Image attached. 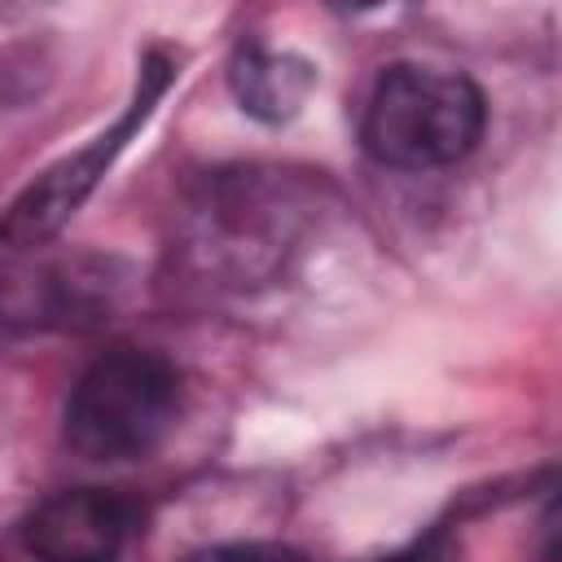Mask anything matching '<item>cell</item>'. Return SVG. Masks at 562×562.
Returning <instances> with one entry per match:
<instances>
[{
    "instance_id": "7",
    "label": "cell",
    "mask_w": 562,
    "mask_h": 562,
    "mask_svg": "<svg viewBox=\"0 0 562 562\" xmlns=\"http://www.w3.org/2000/svg\"><path fill=\"white\" fill-rule=\"evenodd\" d=\"M184 562H303L299 553L281 549V544H211V549H198L189 553Z\"/></svg>"
},
{
    "instance_id": "8",
    "label": "cell",
    "mask_w": 562,
    "mask_h": 562,
    "mask_svg": "<svg viewBox=\"0 0 562 562\" xmlns=\"http://www.w3.org/2000/svg\"><path fill=\"white\" fill-rule=\"evenodd\" d=\"M378 562H457V544L443 531H435V536H426V540H417L391 558H378Z\"/></svg>"
},
{
    "instance_id": "4",
    "label": "cell",
    "mask_w": 562,
    "mask_h": 562,
    "mask_svg": "<svg viewBox=\"0 0 562 562\" xmlns=\"http://www.w3.org/2000/svg\"><path fill=\"white\" fill-rule=\"evenodd\" d=\"M193 255L237 281L272 268L290 241L294 215L285 193L263 180H220L193 206Z\"/></svg>"
},
{
    "instance_id": "6",
    "label": "cell",
    "mask_w": 562,
    "mask_h": 562,
    "mask_svg": "<svg viewBox=\"0 0 562 562\" xmlns=\"http://www.w3.org/2000/svg\"><path fill=\"white\" fill-rule=\"evenodd\" d=\"M228 88L237 105L259 119V123H290L312 88H316V66L290 48H268V44H241L228 61Z\"/></svg>"
},
{
    "instance_id": "3",
    "label": "cell",
    "mask_w": 562,
    "mask_h": 562,
    "mask_svg": "<svg viewBox=\"0 0 562 562\" xmlns=\"http://www.w3.org/2000/svg\"><path fill=\"white\" fill-rule=\"evenodd\" d=\"M176 75H180V70H176V57H171L167 48H149V53L140 57V66H136V88H132V97H127L119 123H114L110 132L92 136L79 154L53 162L40 180H31V184L13 198V206L0 215V241H9V246H40V241H48L53 233H61L66 220L88 202V193H92V189L101 184V176L114 167V158L127 149V140L145 127V119L154 114V105L162 101V92L171 88Z\"/></svg>"
},
{
    "instance_id": "5",
    "label": "cell",
    "mask_w": 562,
    "mask_h": 562,
    "mask_svg": "<svg viewBox=\"0 0 562 562\" xmlns=\"http://www.w3.org/2000/svg\"><path fill=\"white\" fill-rule=\"evenodd\" d=\"M132 531V501L101 487H75L31 514L26 549L35 553V562H123Z\"/></svg>"
},
{
    "instance_id": "1",
    "label": "cell",
    "mask_w": 562,
    "mask_h": 562,
    "mask_svg": "<svg viewBox=\"0 0 562 562\" xmlns=\"http://www.w3.org/2000/svg\"><path fill=\"white\" fill-rule=\"evenodd\" d=\"M483 119L487 105L474 79L422 61H395L378 75L364 101L360 140L382 167L430 171L461 162L483 136Z\"/></svg>"
},
{
    "instance_id": "2",
    "label": "cell",
    "mask_w": 562,
    "mask_h": 562,
    "mask_svg": "<svg viewBox=\"0 0 562 562\" xmlns=\"http://www.w3.org/2000/svg\"><path fill=\"white\" fill-rule=\"evenodd\" d=\"M176 413V364L149 347H110L66 400V443L88 461H132L162 443Z\"/></svg>"
}]
</instances>
